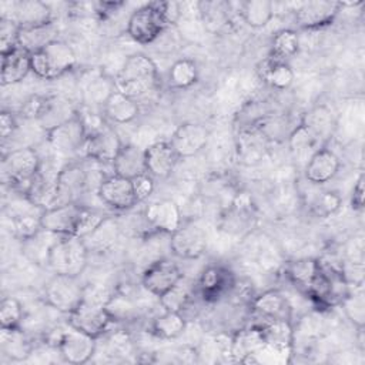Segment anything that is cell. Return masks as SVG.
I'll return each mask as SVG.
<instances>
[{
  "label": "cell",
  "mask_w": 365,
  "mask_h": 365,
  "mask_svg": "<svg viewBox=\"0 0 365 365\" xmlns=\"http://www.w3.org/2000/svg\"><path fill=\"white\" fill-rule=\"evenodd\" d=\"M101 211L81 205L80 202H68L46 208L41 212V228L58 235H73L84 238L93 232L106 218Z\"/></svg>",
  "instance_id": "cell-1"
},
{
  "label": "cell",
  "mask_w": 365,
  "mask_h": 365,
  "mask_svg": "<svg viewBox=\"0 0 365 365\" xmlns=\"http://www.w3.org/2000/svg\"><path fill=\"white\" fill-rule=\"evenodd\" d=\"M157 83V66L151 57L143 53L128 56L114 76L115 90L135 100L153 91Z\"/></svg>",
  "instance_id": "cell-2"
},
{
  "label": "cell",
  "mask_w": 365,
  "mask_h": 365,
  "mask_svg": "<svg viewBox=\"0 0 365 365\" xmlns=\"http://www.w3.org/2000/svg\"><path fill=\"white\" fill-rule=\"evenodd\" d=\"M41 160L33 147H20L9 151L1 160L4 182L26 197L33 180L38 174Z\"/></svg>",
  "instance_id": "cell-3"
},
{
  "label": "cell",
  "mask_w": 365,
  "mask_h": 365,
  "mask_svg": "<svg viewBox=\"0 0 365 365\" xmlns=\"http://www.w3.org/2000/svg\"><path fill=\"white\" fill-rule=\"evenodd\" d=\"M107 301L108 298L103 299L97 291H93L91 295L86 291L83 301L67 315V324L94 338H100L113 321L106 307Z\"/></svg>",
  "instance_id": "cell-4"
},
{
  "label": "cell",
  "mask_w": 365,
  "mask_h": 365,
  "mask_svg": "<svg viewBox=\"0 0 365 365\" xmlns=\"http://www.w3.org/2000/svg\"><path fill=\"white\" fill-rule=\"evenodd\" d=\"M31 71L43 80H56L77 64L74 48L64 40H56L30 57Z\"/></svg>",
  "instance_id": "cell-5"
},
{
  "label": "cell",
  "mask_w": 365,
  "mask_h": 365,
  "mask_svg": "<svg viewBox=\"0 0 365 365\" xmlns=\"http://www.w3.org/2000/svg\"><path fill=\"white\" fill-rule=\"evenodd\" d=\"M88 248L83 238L61 235L53 245L48 257V265L54 274L80 277L87 267Z\"/></svg>",
  "instance_id": "cell-6"
},
{
  "label": "cell",
  "mask_w": 365,
  "mask_h": 365,
  "mask_svg": "<svg viewBox=\"0 0 365 365\" xmlns=\"http://www.w3.org/2000/svg\"><path fill=\"white\" fill-rule=\"evenodd\" d=\"M97 341V338L68 325L66 329H58L57 336L48 338L46 342L57 348L64 362L86 364L96 354Z\"/></svg>",
  "instance_id": "cell-7"
},
{
  "label": "cell",
  "mask_w": 365,
  "mask_h": 365,
  "mask_svg": "<svg viewBox=\"0 0 365 365\" xmlns=\"http://www.w3.org/2000/svg\"><path fill=\"white\" fill-rule=\"evenodd\" d=\"M84 292L80 277L54 274L44 287V299L56 311L68 315L83 301Z\"/></svg>",
  "instance_id": "cell-8"
},
{
  "label": "cell",
  "mask_w": 365,
  "mask_h": 365,
  "mask_svg": "<svg viewBox=\"0 0 365 365\" xmlns=\"http://www.w3.org/2000/svg\"><path fill=\"white\" fill-rule=\"evenodd\" d=\"M168 27L158 3H148L131 13L127 21V34L138 44L154 43Z\"/></svg>",
  "instance_id": "cell-9"
},
{
  "label": "cell",
  "mask_w": 365,
  "mask_h": 365,
  "mask_svg": "<svg viewBox=\"0 0 365 365\" xmlns=\"http://www.w3.org/2000/svg\"><path fill=\"white\" fill-rule=\"evenodd\" d=\"M205 231L194 221H182L178 230L170 235L171 252L182 259H197L207 251Z\"/></svg>",
  "instance_id": "cell-10"
},
{
  "label": "cell",
  "mask_w": 365,
  "mask_h": 365,
  "mask_svg": "<svg viewBox=\"0 0 365 365\" xmlns=\"http://www.w3.org/2000/svg\"><path fill=\"white\" fill-rule=\"evenodd\" d=\"M87 130L81 117L77 114L74 118L54 127L47 131V143L50 147L61 155L76 154L80 150L84 151V145L87 141Z\"/></svg>",
  "instance_id": "cell-11"
},
{
  "label": "cell",
  "mask_w": 365,
  "mask_h": 365,
  "mask_svg": "<svg viewBox=\"0 0 365 365\" xmlns=\"http://www.w3.org/2000/svg\"><path fill=\"white\" fill-rule=\"evenodd\" d=\"M96 192L103 204L117 211H127L138 204L133 181L115 174L104 177Z\"/></svg>",
  "instance_id": "cell-12"
},
{
  "label": "cell",
  "mask_w": 365,
  "mask_h": 365,
  "mask_svg": "<svg viewBox=\"0 0 365 365\" xmlns=\"http://www.w3.org/2000/svg\"><path fill=\"white\" fill-rule=\"evenodd\" d=\"M182 275L184 274L174 261L160 258L144 269L141 275V285L150 295L160 298L170 291Z\"/></svg>",
  "instance_id": "cell-13"
},
{
  "label": "cell",
  "mask_w": 365,
  "mask_h": 365,
  "mask_svg": "<svg viewBox=\"0 0 365 365\" xmlns=\"http://www.w3.org/2000/svg\"><path fill=\"white\" fill-rule=\"evenodd\" d=\"M143 218L153 232L171 235L182 224V212L174 200L163 198L150 202L144 211Z\"/></svg>",
  "instance_id": "cell-14"
},
{
  "label": "cell",
  "mask_w": 365,
  "mask_h": 365,
  "mask_svg": "<svg viewBox=\"0 0 365 365\" xmlns=\"http://www.w3.org/2000/svg\"><path fill=\"white\" fill-rule=\"evenodd\" d=\"M234 274L222 265L207 267L197 279V292L204 302H217L228 297L235 285Z\"/></svg>",
  "instance_id": "cell-15"
},
{
  "label": "cell",
  "mask_w": 365,
  "mask_h": 365,
  "mask_svg": "<svg viewBox=\"0 0 365 365\" xmlns=\"http://www.w3.org/2000/svg\"><path fill=\"white\" fill-rule=\"evenodd\" d=\"M342 9L341 1L314 0L304 1L294 10L295 23L304 30H315L331 24Z\"/></svg>",
  "instance_id": "cell-16"
},
{
  "label": "cell",
  "mask_w": 365,
  "mask_h": 365,
  "mask_svg": "<svg viewBox=\"0 0 365 365\" xmlns=\"http://www.w3.org/2000/svg\"><path fill=\"white\" fill-rule=\"evenodd\" d=\"M208 138H210V131L204 124L182 123L174 130L170 138V143L181 160V158H191L198 153H201L205 148Z\"/></svg>",
  "instance_id": "cell-17"
},
{
  "label": "cell",
  "mask_w": 365,
  "mask_h": 365,
  "mask_svg": "<svg viewBox=\"0 0 365 365\" xmlns=\"http://www.w3.org/2000/svg\"><path fill=\"white\" fill-rule=\"evenodd\" d=\"M123 144L124 143L121 141L117 131L113 127L106 125L87 137L83 153L88 160L111 165Z\"/></svg>",
  "instance_id": "cell-18"
},
{
  "label": "cell",
  "mask_w": 365,
  "mask_h": 365,
  "mask_svg": "<svg viewBox=\"0 0 365 365\" xmlns=\"http://www.w3.org/2000/svg\"><path fill=\"white\" fill-rule=\"evenodd\" d=\"M88 184V175L78 164H66L56 182V205L78 202Z\"/></svg>",
  "instance_id": "cell-19"
},
{
  "label": "cell",
  "mask_w": 365,
  "mask_h": 365,
  "mask_svg": "<svg viewBox=\"0 0 365 365\" xmlns=\"http://www.w3.org/2000/svg\"><path fill=\"white\" fill-rule=\"evenodd\" d=\"M252 312L261 319H282L292 318V307L288 298L278 289H267L251 299Z\"/></svg>",
  "instance_id": "cell-20"
},
{
  "label": "cell",
  "mask_w": 365,
  "mask_h": 365,
  "mask_svg": "<svg viewBox=\"0 0 365 365\" xmlns=\"http://www.w3.org/2000/svg\"><path fill=\"white\" fill-rule=\"evenodd\" d=\"M145 170L153 178H167L174 171L180 157L170 141H157L144 148Z\"/></svg>",
  "instance_id": "cell-21"
},
{
  "label": "cell",
  "mask_w": 365,
  "mask_h": 365,
  "mask_svg": "<svg viewBox=\"0 0 365 365\" xmlns=\"http://www.w3.org/2000/svg\"><path fill=\"white\" fill-rule=\"evenodd\" d=\"M339 164L338 155L331 148L321 147L307 161L304 168L305 178L314 185H322L336 175Z\"/></svg>",
  "instance_id": "cell-22"
},
{
  "label": "cell",
  "mask_w": 365,
  "mask_h": 365,
  "mask_svg": "<svg viewBox=\"0 0 365 365\" xmlns=\"http://www.w3.org/2000/svg\"><path fill=\"white\" fill-rule=\"evenodd\" d=\"M7 19L13 20L19 27H30L54 21L50 6L37 0L11 3V14Z\"/></svg>",
  "instance_id": "cell-23"
},
{
  "label": "cell",
  "mask_w": 365,
  "mask_h": 365,
  "mask_svg": "<svg viewBox=\"0 0 365 365\" xmlns=\"http://www.w3.org/2000/svg\"><path fill=\"white\" fill-rule=\"evenodd\" d=\"M77 114L78 108L68 98L63 96H46V103L37 121L47 133L54 127L74 118Z\"/></svg>",
  "instance_id": "cell-24"
},
{
  "label": "cell",
  "mask_w": 365,
  "mask_h": 365,
  "mask_svg": "<svg viewBox=\"0 0 365 365\" xmlns=\"http://www.w3.org/2000/svg\"><path fill=\"white\" fill-rule=\"evenodd\" d=\"M115 91L114 77H108L103 71H96L86 78L81 88V101L86 108H103L107 98Z\"/></svg>",
  "instance_id": "cell-25"
},
{
  "label": "cell",
  "mask_w": 365,
  "mask_h": 365,
  "mask_svg": "<svg viewBox=\"0 0 365 365\" xmlns=\"http://www.w3.org/2000/svg\"><path fill=\"white\" fill-rule=\"evenodd\" d=\"M113 174L133 180L144 173L145 170V153L135 144H123L114 161L111 163Z\"/></svg>",
  "instance_id": "cell-26"
},
{
  "label": "cell",
  "mask_w": 365,
  "mask_h": 365,
  "mask_svg": "<svg viewBox=\"0 0 365 365\" xmlns=\"http://www.w3.org/2000/svg\"><path fill=\"white\" fill-rule=\"evenodd\" d=\"M31 54L20 47L1 54L0 81L1 86H13L20 83L31 71Z\"/></svg>",
  "instance_id": "cell-27"
},
{
  "label": "cell",
  "mask_w": 365,
  "mask_h": 365,
  "mask_svg": "<svg viewBox=\"0 0 365 365\" xmlns=\"http://www.w3.org/2000/svg\"><path fill=\"white\" fill-rule=\"evenodd\" d=\"M60 237L61 235L41 228L34 235L21 241V252L31 264L47 268L50 251Z\"/></svg>",
  "instance_id": "cell-28"
},
{
  "label": "cell",
  "mask_w": 365,
  "mask_h": 365,
  "mask_svg": "<svg viewBox=\"0 0 365 365\" xmlns=\"http://www.w3.org/2000/svg\"><path fill=\"white\" fill-rule=\"evenodd\" d=\"M56 40H58V27L54 21H50L38 26L20 27L17 47L33 54L36 51L43 50L46 46Z\"/></svg>",
  "instance_id": "cell-29"
},
{
  "label": "cell",
  "mask_w": 365,
  "mask_h": 365,
  "mask_svg": "<svg viewBox=\"0 0 365 365\" xmlns=\"http://www.w3.org/2000/svg\"><path fill=\"white\" fill-rule=\"evenodd\" d=\"M259 78L275 90H287L292 86L295 74L292 67L287 61H281L272 57H267L257 66Z\"/></svg>",
  "instance_id": "cell-30"
},
{
  "label": "cell",
  "mask_w": 365,
  "mask_h": 365,
  "mask_svg": "<svg viewBox=\"0 0 365 365\" xmlns=\"http://www.w3.org/2000/svg\"><path fill=\"white\" fill-rule=\"evenodd\" d=\"M104 117L115 124H127L137 118L140 113V106L135 98H131L121 91L115 90L107 98L101 108Z\"/></svg>",
  "instance_id": "cell-31"
},
{
  "label": "cell",
  "mask_w": 365,
  "mask_h": 365,
  "mask_svg": "<svg viewBox=\"0 0 365 365\" xmlns=\"http://www.w3.org/2000/svg\"><path fill=\"white\" fill-rule=\"evenodd\" d=\"M120 231H121L120 221L114 217H106L100 222V225L83 240L90 252L103 254L113 250V247L118 241Z\"/></svg>",
  "instance_id": "cell-32"
},
{
  "label": "cell",
  "mask_w": 365,
  "mask_h": 365,
  "mask_svg": "<svg viewBox=\"0 0 365 365\" xmlns=\"http://www.w3.org/2000/svg\"><path fill=\"white\" fill-rule=\"evenodd\" d=\"M301 124H304L319 143H325L332 135L335 118L327 106H317L304 114Z\"/></svg>",
  "instance_id": "cell-33"
},
{
  "label": "cell",
  "mask_w": 365,
  "mask_h": 365,
  "mask_svg": "<svg viewBox=\"0 0 365 365\" xmlns=\"http://www.w3.org/2000/svg\"><path fill=\"white\" fill-rule=\"evenodd\" d=\"M285 277L304 294H307L319 271V259L299 258L285 264Z\"/></svg>",
  "instance_id": "cell-34"
},
{
  "label": "cell",
  "mask_w": 365,
  "mask_h": 365,
  "mask_svg": "<svg viewBox=\"0 0 365 365\" xmlns=\"http://www.w3.org/2000/svg\"><path fill=\"white\" fill-rule=\"evenodd\" d=\"M265 342L264 335L258 325L242 328L231 335V356L232 362H241V359L255 352Z\"/></svg>",
  "instance_id": "cell-35"
},
{
  "label": "cell",
  "mask_w": 365,
  "mask_h": 365,
  "mask_svg": "<svg viewBox=\"0 0 365 365\" xmlns=\"http://www.w3.org/2000/svg\"><path fill=\"white\" fill-rule=\"evenodd\" d=\"M1 352L13 361H24L33 351V344L19 328H1Z\"/></svg>",
  "instance_id": "cell-36"
},
{
  "label": "cell",
  "mask_w": 365,
  "mask_h": 365,
  "mask_svg": "<svg viewBox=\"0 0 365 365\" xmlns=\"http://www.w3.org/2000/svg\"><path fill=\"white\" fill-rule=\"evenodd\" d=\"M187 328V319L184 318L182 312L177 311H167L164 309L163 314L157 315L150 325L151 334L161 339H175Z\"/></svg>",
  "instance_id": "cell-37"
},
{
  "label": "cell",
  "mask_w": 365,
  "mask_h": 365,
  "mask_svg": "<svg viewBox=\"0 0 365 365\" xmlns=\"http://www.w3.org/2000/svg\"><path fill=\"white\" fill-rule=\"evenodd\" d=\"M195 292L197 282L182 275L181 279L170 291L158 298V304L163 307V309L182 312V309L187 307Z\"/></svg>",
  "instance_id": "cell-38"
},
{
  "label": "cell",
  "mask_w": 365,
  "mask_h": 365,
  "mask_svg": "<svg viewBox=\"0 0 365 365\" xmlns=\"http://www.w3.org/2000/svg\"><path fill=\"white\" fill-rule=\"evenodd\" d=\"M319 144L321 143L301 123L298 125H295L288 135V147H289L292 157L295 160L304 161V164H307L309 157L318 148H321Z\"/></svg>",
  "instance_id": "cell-39"
},
{
  "label": "cell",
  "mask_w": 365,
  "mask_h": 365,
  "mask_svg": "<svg viewBox=\"0 0 365 365\" xmlns=\"http://www.w3.org/2000/svg\"><path fill=\"white\" fill-rule=\"evenodd\" d=\"M240 14L252 29L267 26L275 14V6L268 0H247L240 4Z\"/></svg>",
  "instance_id": "cell-40"
},
{
  "label": "cell",
  "mask_w": 365,
  "mask_h": 365,
  "mask_svg": "<svg viewBox=\"0 0 365 365\" xmlns=\"http://www.w3.org/2000/svg\"><path fill=\"white\" fill-rule=\"evenodd\" d=\"M230 3L198 1L200 17L205 31H217L230 23Z\"/></svg>",
  "instance_id": "cell-41"
},
{
  "label": "cell",
  "mask_w": 365,
  "mask_h": 365,
  "mask_svg": "<svg viewBox=\"0 0 365 365\" xmlns=\"http://www.w3.org/2000/svg\"><path fill=\"white\" fill-rule=\"evenodd\" d=\"M294 352V346L277 345L264 342L255 352L244 356L241 362L244 364H288L291 362V356Z\"/></svg>",
  "instance_id": "cell-42"
},
{
  "label": "cell",
  "mask_w": 365,
  "mask_h": 365,
  "mask_svg": "<svg viewBox=\"0 0 365 365\" xmlns=\"http://www.w3.org/2000/svg\"><path fill=\"white\" fill-rule=\"evenodd\" d=\"M170 86L178 90H187L198 81L197 64L190 58H180L174 61L168 71Z\"/></svg>",
  "instance_id": "cell-43"
},
{
  "label": "cell",
  "mask_w": 365,
  "mask_h": 365,
  "mask_svg": "<svg viewBox=\"0 0 365 365\" xmlns=\"http://www.w3.org/2000/svg\"><path fill=\"white\" fill-rule=\"evenodd\" d=\"M299 46L301 43L297 31L291 29H284L275 33V36L272 37L269 57L281 61H287L288 58L294 57L298 53Z\"/></svg>",
  "instance_id": "cell-44"
},
{
  "label": "cell",
  "mask_w": 365,
  "mask_h": 365,
  "mask_svg": "<svg viewBox=\"0 0 365 365\" xmlns=\"http://www.w3.org/2000/svg\"><path fill=\"white\" fill-rule=\"evenodd\" d=\"M345 317L358 328L362 329L365 324V301H364V291L362 284L354 285V289L349 288L348 294L339 304Z\"/></svg>",
  "instance_id": "cell-45"
},
{
  "label": "cell",
  "mask_w": 365,
  "mask_h": 365,
  "mask_svg": "<svg viewBox=\"0 0 365 365\" xmlns=\"http://www.w3.org/2000/svg\"><path fill=\"white\" fill-rule=\"evenodd\" d=\"M40 208V207H34V208H27L23 211H17L16 214L11 215V230L16 238H19L20 241L34 235L37 231L41 230V212L34 214L33 210Z\"/></svg>",
  "instance_id": "cell-46"
},
{
  "label": "cell",
  "mask_w": 365,
  "mask_h": 365,
  "mask_svg": "<svg viewBox=\"0 0 365 365\" xmlns=\"http://www.w3.org/2000/svg\"><path fill=\"white\" fill-rule=\"evenodd\" d=\"M309 212L317 218H328L336 214L342 205L341 195L335 191H318L308 202Z\"/></svg>",
  "instance_id": "cell-47"
},
{
  "label": "cell",
  "mask_w": 365,
  "mask_h": 365,
  "mask_svg": "<svg viewBox=\"0 0 365 365\" xmlns=\"http://www.w3.org/2000/svg\"><path fill=\"white\" fill-rule=\"evenodd\" d=\"M106 307L113 321L131 319L137 315V308H138L135 302L128 295H124V294L110 295Z\"/></svg>",
  "instance_id": "cell-48"
},
{
  "label": "cell",
  "mask_w": 365,
  "mask_h": 365,
  "mask_svg": "<svg viewBox=\"0 0 365 365\" xmlns=\"http://www.w3.org/2000/svg\"><path fill=\"white\" fill-rule=\"evenodd\" d=\"M23 321V307L14 297H4L0 302L1 328H19Z\"/></svg>",
  "instance_id": "cell-49"
},
{
  "label": "cell",
  "mask_w": 365,
  "mask_h": 365,
  "mask_svg": "<svg viewBox=\"0 0 365 365\" xmlns=\"http://www.w3.org/2000/svg\"><path fill=\"white\" fill-rule=\"evenodd\" d=\"M134 351L133 339L124 331H115L106 339V352L111 356H127Z\"/></svg>",
  "instance_id": "cell-50"
},
{
  "label": "cell",
  "mask_w": 365,
  "mask_h": 365,
  "mask_svg": "<svg viewBox=\"0 0 365 365\" xmlns=\"http://www.w3.org/2000/svg\"><path fill=\"white\" fill-rule=\"evenodd\" d=\"M20 27L10 19L1 17L0 19V53L6 54L17 47V37H19Z\"/></svg>",
  "instance_id": "cell-51"
},
{
  "label": "cell",
  "mask_w": 365,
  "mask_h": 365,
  "mask_svg": "<svg viewBox=\"0 0 365 365\" xmlns=\"http://www.w3.org/2000/svg\"><path fill=\"white\" fill-rule=\"evenodd\" d=\"M44 103H46V96H41V94H33L30 96L21 106L20 108V114L23 118H27V120H38L41 111H43V107H44Z\"/></svg>",
  "instance_id": "cell-52"
},
{
  "label": "cell",
  "mask_w": 365,
  "mask_h": 365,
  "mask_svg": "<svg viewBox=\"0 0 365 365\" xmlns=\"http://www.w3.org/2000/svg\"><path fill=\"white\" fill-rule=\"evenodd\" d=\"M131 181H133L134 192H135V197H137L138 202L147 200L153 194V191H154V178L148 173H144V174L133 178Z\"/></svg>",
  "instance_id": "cell-53"
},
{
  "label": "cell",
  "mask_w": 365,
  "mask_h": 365,
  "mask_svg": "<svg viewBox=\"0 0 365 365\" xmlns=\"http://www.w3.org/2000/svg\"><path fill=\"white\" fill-rule=\"evenodd\" d=\"M17 128V121L14 115L9 111H1L0 114V134L3 140H7L13 135Z\"/></svg>",
  "instance_id": "cell-54"
},
{
  "label": "cell",
  "mask_w": 365,
  "mask_h": 365,
  "mask_svg": "<svg viewBox=\"0 0 365 365\" xmlns=\"http://www.w3.org/2000/svg\"><path fill=\"white\" fill-rule=\"evenodd\" d=\"M364 174H359L356 178L354 188H352V195H351V205L354 210L361 211L364 208Z\"/></svg>",
  "instance_id": "cell-55"
}]
</instances>
